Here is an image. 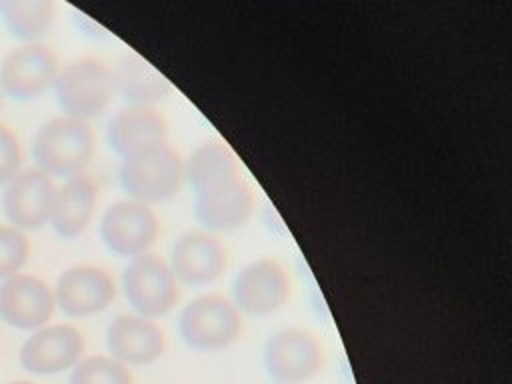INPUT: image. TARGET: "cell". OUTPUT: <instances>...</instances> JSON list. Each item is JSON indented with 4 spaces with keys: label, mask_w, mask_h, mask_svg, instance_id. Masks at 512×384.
<instances>
[{
    "label": "cell",
    "mask_w": 512,
    "mask_h": 384,
    "mask_svg": "<svg viewBox=\"0 0 512 384\" xmlns=\"http://www.w3.org/2000/svg\"><path fill=\"white\" fill-rule=\"evenodd\" d=\"M36 168L64 180L84 174L94 156V132L88 122L54 116L40 124L32 140Z\"/></svg>",
    "instance_id": "obj_1"
},
{
    "label": "cell",
    "mask_w": 512,
    "mask_h": 384,
    "mask_svg": "<svg viewBox=\"0 0 512 384\" xmlns=\"http://www.w3.org/2000/svg\"><path fill=\"white\" fill-rule=\"evenodd\" d=\"M54 92L66 116L88 122L110 106L116 94L114 72L102 58L82 56L60 68Z\"/></svg>",
    "instance_id": "obj_2"
},
{
    "label": "cell",
    "mask_w": 512,
    "mask_h": 384,
    "mask_svg": "<svg viewBox=\"0 0 512 384\" xmlns=\"http://www.w3.org/2000/svg\"><path fill=\"white\" fill-rule=\"evenodd\" d=\"M122 190L138 202L170 200L184 182V160L168 144L124 158L118 170Z\"/></svg>",
    "instance_id": "obj_3"
},
{
    "label": "cell",
    "mask_w": 512,
    "mask_h": 384,
    "mask_svg": "<svg viewBox=\"0 0 512 384\" xmlns=\"http://www.w3.org/2000/svg\"><path fill=\"white\" fill-rule=\"evenodd\" d=\"M178 330L192 350L216 352L228 348L240 338L242 314L228 298L204 294L184 306Z\"/></svg>",
    "instance_id": "obj_4"
},
{
    "label": "cell",
    "mask_w": 512,
    "mask_h": 384,
    "mask_svg": "<svg viewBox=\"0 0 512 384\" xmlns=\"http://www.w3.org/2000/svg\"><path fill=\"white\" fill-rule=\"evenodd\" d=\"M122 288L132 310L152 320L168 314L180 298L178 280L170 264L150 252L128 262L122 274Z\"/></svg>",
    "instance_id": "obj_5"
},
{
    "label": "cell",
    "mask_w": 512,
    "mask_h": 384,
    "mask_svg": "<svg viewBox=\"0 0 512 384\" xmlns=\"http://www.w3.org/2000/svg\"><path fill=\"white\" fill-rule=\"evenodd\" d=\"M160 234V222L150 204L138 200H118L110 204L100 220L104 246L124 258L148 254Z\"/></svg>",
    "instance_id": "obj_6"
},
{
    "label": "cell",
    "mask_w": 512,
    "mask_h": 384,
    "mask_svg": "<svg viewBox=\"0 0 512 384\" xmlns=\"http://www.w3.org/2000/svg\"><path fill=\"white\" fill-rule=\"evenodd\" d=\"M322 366V344L304 328H282L266 342L264 368L278 384H300L312 380Z\"/></svg>",
    "instance_id": "obj_7"
},
{
    "label": "cell",
    "mask_w": 512,
    "mask_h": 384,
    "mask_svg": "<svg viewBox=\"0 0 512 384\" xmlns=\"http://www.w3.org/2000/svg\"><path fill=\"white\" fill-rule=\"evenodd\" d=\"M60 72L56 54L44 44H24L10 50L0 64V90L14 100L40 98L54 86Z\"/></svg>",
    "instance_id": "obj_8"
},
{
    "label": "cell",
    "mask_w": 512,
    "mask_h": 384,
    "mask_svg": "<svg viewBox=\"0 0 512 384\" xmlns=\"http://www.w3.org/2000/svg\"><path fill=\"white\" fill-rule=\"evenodd\" d=\"M84 358V336L72 324H46L34 330L20 348V364L38 376L72 370Z\"/></svg>",
    "instance_id": "obj_9"
},
{
    "label": "cell",
    "mask_w": 512,
    "mask_h": 384,
    "mask_svg": "<svg viewBox=\"0 0 512 384\" xmlns=\"http://www.w3.org/2000/svg\"><path fill=\"white\" fill-rule=\"evenodd\" d=\"M56 184L50 174L40 168L20 170L2 194V208L10 226L28 232L40 230L50 222Z\"/></svg>",
    "instance_id": "obj_10"
},
{
    "label": "cell",
    "mask_w": 512,
    "mask_h": 384,
    "mask_svg": "<svg viewBox=\"0 0 512 384\" xmlns=\"http://www.w3.org/2000/svg\"><path fill=\"white\" fill-rule=\"evenodd\" d=\"M234 306L250 316H266L280 310L290 298V278L284 266L272 258L246 264L232 284Z\"/></svg>",
    "instance_id": "obj_11"
},
{
    "label": "cell",
    "mask_w": 512,
    "mask_h": 384,
    "mask_svg": "<svg viewBox=\"0 0 512 384\" xmlns=\"http://www.w3.org/2000/svg\"><path fill=\"white\" fill-rule=\"evenodd\" d=\"M56 310L54 290L32 274H14L0 282V320L18 330L46 326Z\"/></svg>",
    "instance_id": "obj_12"
},
{
    "label": "cell",
    "mask_w": 512,
    "mask_h": 384,
    "mask_svg": "<svg viewBox=\"0 0 512 384\" xmlns=\"http://www.w3.org/2000/svg\"><path fill=\"white\" fill-rule=\"evenodd\" d=\"M116 296L112 276L94 264H76L58 276L56 306L70 318H86L106 310Z\"/></svg>",
    "instance_id": "obj_13"
},
{
    "label": "cell",
    "mask_w": 512,
    "mask_h": 384,
    "mask_svg": "<svg viewBox=\"0 0 512 384\" xmlns=\"http://www.w3.org/2000/svg\"><path fill=\"white\" fill-rule=\"evenodd\" d=\"M194 212L208 232H230L252 216L254 192L238 174L196 192Z\"/></svg>",
    "instance_id": "obj_14"
},
{
    "label": "cell",
    "mask_w": 512,
    "mask_h": 384,
    "mask_svg": "<svg viewBox=\"0 0 512 384\" xmlns=\"http://www.w3.org/2000/svg\"><path fill=\"white\" fill-rule=\"evenodd\" d=\"M106 348L124 366H146L166 350L164 330L140 314H118L106 328Z\"/></svg>",
    "instance_id": "obj_15"
},
{
    "label": "cell",
    "mask_w": 512,
    "mask_h": 384,
    "mask_svg": "<svg viewBox=\"0 0 512 384\" xmlns=\"http://www.w3.org/2000/svg\"><path fill=\"white\" fill-rule=\"evenodd\" d=\"M226 262V248L212 232L190 230L174 242L168 264L178 282L204 286L220 278Z\"/></svg>",
    "instance_id": "obj_16"
},
{
    "label": "cell",
    "mask_w": 512,
    "mask_h": 384,
    "mask_svg": "<svg viewBox=\"0 0 512 384\" xmlns=\"http://www.w3.org/2000/svg\"><path fill=\"white\" fill-rule=\"evenodd\" d=\"M168 124L156 108L126 106L120 108L106 126V140L112 152L122 160L164 146Z\"/></svg>",
    "instance_id": "obj_17"
},
{
    "label": "cell",
    "mask_w": 512,
    "mask_h": 384,
    "mask_svg": "<svg viewBox=\"0 0 512 384\" xmlns=\"http://www.w3.org/2000/svg\"><path fill=\"white\" fill-rule=\"evenodd\" d=\"M98 204V184L86 176L68 178L62 186H56L50 224L54 232L66 240L78 238L92 222Z\"/></svg>",
    "instance_id": "obj_18"
},
{
    "label": "cell",
    "mask_w": 512,
    "mask_h": 384,
    "mask_svg": "<svg viewBox=\"0 0 512 384\" xmlns=\"http://www.w3.org/2000/svg\"><path fill=\"white\" fill-rule=\"evenodd\" d=\"M112 72L116 94H120L128 106L154 108V104L162 102L172 92L168 78L136 52L124 54Z\"/></svg>",
    "instance_id": "obj_19"
},
{
    "label": "cell",
    "mask_w": 512,
    "mask_h": 384,
    "mask_svg": "<svg viewBox=\"0 0 512 384\" xmlns=\"http://www.w3.org/2000/svg\"><path fill=\"white\" fill-rule=\"evenodd\" d=\"M232 176H238V162L226 142L206 140L184 160V180H188L194 192Z\"/></svg>",
    "instance_id": "obj_20"
},
{
    "label": "cell",
    "mask_w": 512,
    "mask_h": 384,
    "mask_svg": "<svg viewBox=\"0 0 512 384\" xmlns=\"http://www.w3.org/2000/svg\"><path fill=\"white\" fill-rule=\"evenodd\" d=\"M0 12L8 32L28 44L44 38L54 24V4L50 0H6Z\"/></svg>",
    "instance_id": "obj_21"
},
{
    "label": "cell",
    "mask_w": 512,
    "mask_h": 384,
    "mask_svg": "<svg viewBox=\"0 0 512 384\" xmlns=\"http://www.w3.org/2000/svg\"><path fill=\"white\" fill-rule=\"evenodd\" d=\"M70 384H134L128 366L112 356H84L70 374Z\"/></svg>",
    "instance_id": "obj_22"
},
{
    "label": "cell",
    "mask_w": 512,
    "mask_h": 384,
    "mask_svg": "<svg viewBox=\"0 0 512 384\" xmlns=\"http://www.w3.org/2000/svg\"><path fill=\"white\" fill-rule=\"evenodd\" d=\"M28 256L30 242L26 234L10 224H0V282L18 274Z\"/></svg>",
    "instance_id": "obj_23"
},
{
    "label": "cell",
    "mask_w": 512,
    "mask_h": 384,
    "mask_svg": "<svg viewBox=\"0 0 512 384\" xmlns=\"http://www.w3.org/2000/svg\"><path fill=\"white\" fill-rule=\"evenodd\" d=\"M20 164V140L6 124H0V186H6L20 172Z\"/></svg>",
    "instance_id": "obj_24"
},
{
    "label": "cell",
    "mask_w": 512,
    "mask_h": 384,
    "mask_svg": "<svg viewBox=\"0 0 512 384\" xmlns=\"http://www.w3.org/2000/svg\"><path fill=\"white\" fill-rule=\"evenodd\" d=\"M6 384H32L28 380H14V382H6Z\"/></svg>",
    "instance_id": "obj_25"
},
{
    "label": "cell",
    "mask_w": 512,
    "mask_h": 384,
    "mask_svg": "<svg viewBox=\"0 0 512 384\" xmlns=\"http://www.w3.org/2000/svg\"><path fill=\"white\" fill-rule=\"evenodd\" d=\"M0 108H2V90H0Z\"/></svg>",
    "instance_id": "obj_26"
}]
</instances>
